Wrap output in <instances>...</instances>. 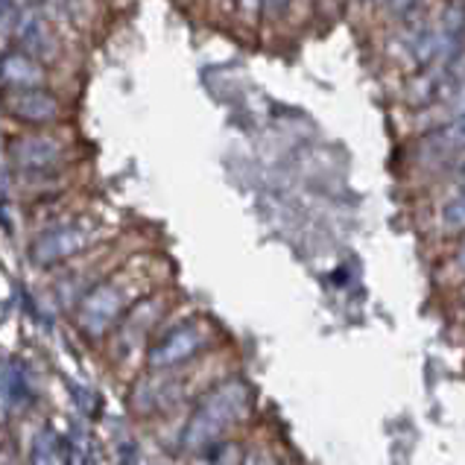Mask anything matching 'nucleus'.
<instances>
[{
	"label": "nucleus",
	"instance_id": "6e6552de",
	"mask_svg": "<svg viewBox=\"0 0 465 465\" xmlns=\"http://www.w3.org/2000/svg\"><path fill=\"white\" fill-rule=\"evenodd\" d=\"M424 153L433 162H445V158L465 153V117H454L450 124H445L442 129L430 132L424 138Z\"/></svg>",
	"mask_w": 465,
	"mask_h": 465
},
{
	"label": "nucleus",
	"instance_id": "423d86ee",
	"mask_svg": "<svg viewBox=\"0 0 465 465\" xmlns=\"http://www.w3.org/2000/svg\"><path fill=\"white\" fill-rule=\"evenodd\" d=\"M12 155L24 173H47L59 162V147L50 138H24L15 143Z\"/></svg>",
	"mask_w": 465,
	"mask_h": 465
},
{
	"label": "nucleus",
	"instance_id": "9b49d317",
	"mask_svg": "<svg viewBox=\"0 0 465 465\" xmlns=\"http://www.w3.org/2000/svg\"><path fill=\"white\" fill-rule=\"evenodd\" d=\"M442 223L450 232H465V193H457L454 199H448L442 208Z\"/></svg>",
	"mask_w": 465,
	"mask_h": 465
},
{
	"label": "nucleus",
	"instance_id": "0eeeda50",
	"mask_svg": "<svg viewBox=\"0 0 465 465\" xmlns=\"http://www.w3.org/2000/svg\"><path fill=\"white\" fill-rule=\"evenodd\" d=\"M12 114L21 117V121H30V124H45V121H53L59 112L56 100L53 94H47L45 88H30V91H18L15 97H12Z\"/></svg>",
	"mask_w": 465,
	"mask_h": 465
},
{
	"label": "nucleus",
	"instance_id": "1a4fd4ad",
	"mask_svg": "<svg viewBox=\"0 0 465 465\" xmlns=\"http://www.w3.org/2000/svg\"><path fill=\"white\" fill-rule=\"evenodd\" d=\"M18 33H21V42L24 47L30 50V53H38V56H50L53 53V42H50V33H47V26L42 18H35V15H26L18 26Z\"/></svg>",
	"mask_w": 465,
	"mask_h": 465
},
{
	"label": "nucleus",
	"instance_id": "f8f14e48",
	"mask_svg": "<svg viewBox=\"0 0 465 465\" xmlns=\"http://www.w3.org/2000/svg\"><path fill=\"white\" fill-rule=\"evenodd\" d=\"M117 457H121V465H141V454L132 442H124L121 450H117Z\"/></svg>",
	"mask_w": 465,
	"mask_h": 465
},
{
	"label": "nucleus",
	"instance_id": "a211bd4d",
	"mask_svg": "<svg viewBox=\"0 0 465 465\" xmlns=\"http://www.w3.org/2000/svg\"><path fill=\"white\" fill-rule=\"evenodd\" d=\"M457 193H465V170H462V176L457 182Z\"/></svg>",
	"mask_w": 465,
	"mask_h": 465
},
{
	"label": "nucleus",
	"instance_id": "9d476101",
	"mask_svg": "<svg viewBox=\"0 0 465 465\" xmlns=\"http://www.w3.org/2000/svg\"><path fill=\"white\" fill-rule=\"evenodd\" d=\"M30 465H64L59 454V440H53V433H38L30 448Z\"/></svg>",
	"mask_w": 465,
	"mask_h": 465
},
{
	"label": "nucleus",
	"instance_id": "dca6fc26",
	"mask_svg": "<svg viewBox=\"0 0 465 465\" xmlns=\"http://www.w3.org/2000/svg\"><path fill=\"white\" fill-rule=\"evenodd\" d=\"M413 4H416V0H392V6H395L398 12H407Z\"/></svg>",
	"mask_w": 465,
	"mask_h": 465
},
{
	"label": "nucleus",
	"instance_id": "f03ea898",
	"mask_svg": "<svg viewBox=\"0 0 465 465\" xmlns=\"http://www.w3.org/2000/svg\"><path fill=\"white\" fill-rule=\"evenodd\" d=\"M205 340H208L205 331L199 328L196 322L176 325L170 334H164L150 349V366L153 369H170V366H179L184 361H191L193 354L203 351Z\"/></svg>",
	"mask_w": 465,
	"mask_h": 465
},
{
	"label": "nucleus",
	"instance_id": "f3484780",
	"mask_svg": "<svg viewBox=\"0 0 465 465\" xmlns=\"http://www.w3.org/2000/svg\"><path fill=\"white\" fill-rule=\"evenodd\" d=\"M457 267H460V272L465 275V246L460 249V255H457Z\"/></svg>",
	"mask_w": 465,
	"mask_h": 465
},
{
	"label": "nucleus",
	"instance_id": "7ed1b4c3",
	"mask_svg": "<svg viewBox=\"0 0 465 465\" xmlns=\"http://www.w3.org/2000/svg\"><path fill=\"white\" fill-rule=\"evenodd\" d=\"M124 311V293L114 284H97L79 304V328L91 337H100Z\"/></svg>",
	"mask_w": 465,
	"mask_h": 465
},
{
	"label": "nucleus",
	"instance_id": "ddd939ff",
	"mask_svg": "<svg viewBox=\"0 0 465 465\" xmlns=\"http://www.w3.org/2000/svg\"><path fill=\"white\" fill-rule=\"evenodd\" d=\"M214 465H241V454L234 448H220L214 454Z\"/></svg>",
	"mask_w": 465,
	"mask_h": 465
},
{
	"label": "nucleus",
	"instance_id": "20e7f679",
	"mask_svg": "<svg viewBox=\"0 0 465 465\" xmlns=\"http://www.w3.org/2000/svg\"><path fill=\"white\" fill-rule=\"evenodd\" d=\"M88 243V232L79 229V225H59V229L45 232L38 241L33 243V261L35 263H56L83 252Z\"/></svg>",
	"mask_w": 465,
	"mask_h": 465
},
{
	"label": "nucleus",
	"instance_id": "4468645a",
	"mask_svg": "<svg viewBox=\"0 0 465 465\" xmlns=\"http://www.w3.org/2000/svg\"><path fill=\"white\" fill-rule=\"evenodd\" d=\"M287 6H290V0H263V9H267L272 18L282 15V12H284Z\"/></svg>",
	"mask_w": 465,
	"mask_h": 465
},
{
	"label": "nucleus",
	"instance_id": "39448f33",
	"mask_svg": "<svg viewBox=\"0 0 465 465\" xmlns=\"http://www.w3.org/2000/svg\"><path fill=\"white\" fill-rule=\"evenodd\" d=\"M0 83L15 91L42 88L45 71H42V64L33 62L30 56H24V53H6V56L0 59Z\"/></svg>",
	"mask_w": 465,
	"mask_h": 465
},
{
	"label": "nucleus",
	"instance_id": "f257e3e1",
	"mask_svg": "<svg viewBox=\"0 0 465 465\" xmlns=\"http://www.w3.org/2000/svg\"><path fill=\"white\" fill-rule=\"evenodd\" d=\"M249 401H252V392L246 387V381L241 378H232L220 383V387H214L196 404L188 424H184L182 448L205 450L211 445H217L220 436L246 416Z\"/></svg>",
	"mask_w": 465,
	"mask_h": 465
},
{
	"label": "nucleus",
	"instance_id": "2eb2a0df",
	"mask_svg": "<svg viewBox=\"0 0 465 465\" xmlns=\"http://www.w3.org/2000/svg\"><path fill=\"white\" fill-rule=\"evenodd\" d=\"M454 114L457 117H465V85H460V91H457V97H454Z\"/></svg>",
	"mask_w": 465,
	"mask_h": 465
}]
</instances>
